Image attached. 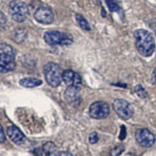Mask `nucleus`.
<instances>
[{
  "mask_svg": "<svg viewBox=\"0 0 156 156\" xmlns=\"http://www.w3.org/2000/svg\"><path fill=\"white\" fill-rule=\"evenodd\" d=\"M63 70L59 64L48 63L44 66V74L46 81L53 87H58L63 81Z\"/></svg>",
  "mask_w": 156,
  "mask_h": 156,
  "instance_id": "obj_3",
  "label": "nucleus"
},
{
  "mask_svg": "<svg viewBox=\"0 0 156 156\" xmlns=\"http://www.w3.org/2000/svg\"><path fill=\"white\" fill-rule=\"evenodd\" d=\"M151 80H152V82L156 85V67L155 68L153 71V74H152V77H151Z\"/></svg>",
  "mask_w": 156,
  "mask_h": 156,
  "instance_id": "obj_24",
  "label": "nucleus"
},
{
  "mask_svg": "<svg viewBox=\"0 0 156 156\" xmlns=\"http://www.w3.org/2000/svg\"><path fill=\"white\" fill-rule=\"evenodd\" d=\"M26 37H27V31L25 30L22 29V28L16 29L15 31L13 32V38L16 43L23 42L24 40L26 39Z\"/></svg>",
  "mask_w": 156,
  "mask_h": 156,
  "instance_id": "obj_14",
  "label": "nucleus"
},
{
  "mask_svg": "<svg viewBox=\"0 0 156 156\" xmlns=\"http://www.w3.org/2000/svg\"><path fill=\"white\" fill-rule=\"evenodd\" d=\"M63 80L68 87H79L82 84V78L78 73L71 69H66L63 72Z\"/></svg>",
  "mask_w": 156,
  "mask_h": 156,
  "instance_id": "obj_10",
  "label": "nucleus"
},
{
  "mask_svg": "<svg viewBox=\"0 0 156 156\" xmlns=\"http://www.w3.org/2000/svg\"><path fill=\"white\" fill-rule=\"evenodd\" d=\"M56 150V146L54 144V143L48 141L43 145V151L45 154L46 156H50L54 151Z\"/></svg>",
  "mask_w": 156,
  "mask_h": 156,
  "instance_id": "obj_16",
  "label": "nucleus"
},
{
  "mask_svg": "<svg viewBox=\"0 0 156 156\" xmlns=\"http://www.w3.org/2000/svg\"><path fill=\"white\" fill-rule=\"evenodd\" d=\"M65 98L66 102L70 105H76L80 101V94L79 87H69L65 92Z\"/></svg>",
  "mask_w": 156,
  "mask_h": 156,
  "instance_id": "obj_12",
  "label": "nucleus"
},
{
  "mask_svg": "<svg viewBox=\"0 0 156 156\" xmlns=\"http://www.w3.org/2000/svg\"><path fill=\"white\" fill-rule=\"evenodd\" d=\"M20 84L21 86L27 88H33V87H38L42 84V80L35 77H26L23 78L20 80Z\"/></svg>",
  "mask_w": 156,
  "mask_h": 156,
  "instance_id": "obj_13",
  "label": "nucleus"
},
{
  "mask_svg": "<svg viewBox=\"0 0 156 156\" xmlns=\"http://www.w3.org/2000/svg\"><path fill=\"white\" fill-rule=\"evenodd\" d=\"M7 134L13 143L16 144H22L26 141V137L21 130L16 126H10L7 129Z\"/></svg>",
  "mask_w": 156,
  "mask_h": 156,
  "instance_id": "obj_11",
  "label": "nucleus"
},
{
  "mask_svg": "<svg viewBox=\"0 0 156 156\" xmlns=\"http://www.w3.org/2000/svg\"><path fill=\"white\" fill-rule=\"evenodd\" d=\"M76 20H77V22L79 24V26L83 30H84V31H90V24H89L88 21L84 18V16H83V15L80 14V13H77L76 14Z\"/></svg>",
  "mask_w": 156,
  "mask_h": 156,
  "instance_id": "obj_15",
  "label": "nucleus"
},
{
  "mask_svg": "<svg viewBox=\"0 0 156 156\" xmlns=\"http://www.w3.org/2000/svg\"><path fill=\"white\" fill-rule=\"evenodd\" d=\"M136 47L141 56L148 57L151 56L155 49V42L153 35L148 31L138 29L134 31Z\"/></svg>",
  "mask_w": 156,
  "mask_h": 156,
  "instance_id": "obj_1",
  "label": "nucleus"
},
{
  "mask_svg": "<svg viewBox=\"0 0 156 156\" xmlns=\"http://www.w3.org/2000/svg\"><path fill=\"white\" fill-rule=\"evenodd\" d=\"M0 21H1V24L3 25V24L6 23V18L4 16V14L3 13H1V17H0Z\"/></svg>",
  "mask_w": 156,
  "mask_h": 156,
  "instance_id": "obj_23",
  "label": "nucleus"
},
{
  "mask_svg": "<svg viewBox=\"0 0 156 156\" xmlns=\"http://www.w3.org/2000/svg\"><path fill=\"white\" fill-rule=\"evenodd\" d=\"M56 156H74V155H72L69 151H60L59 153L56 154Z\"/></svg>",
  "mask_w": 156,
  "mask_h": 156,
  "instance_id": "obj_21",
  "label": "nucleus"
},
{
  "mask_svg": "<svg viewBox=\"0 0 156 156\" xmlns=\"http://www.w3.org/2000/svg\"><path fill=\"white\" fill-rule=\"evenodd\" d=\"M98 141V135L96 132H92L89 135V142L91 144H95Z\"/></svg>",
  "mask_w": 156,
  "mask_h": 156,
  "instance_id": "obj_20",
  "label": "nucleus"
},
{
  "mask_svg": "<svg viewBox=\"0 0 156 156\" xmlns=\"http://www.w3.org/2000/svg\"><path fill=\"white\" fill-rule=\"evenodd\" d=\"M124 151V147L123 145L116 146L111 151V156H119L120 154Z\"/></svg>",
  "mask_w": 156,
  "mask_h": 156,
  "instance_id": "obj_19",
  "label": "nucleus"
},
{
  "mask_svg": "<svg viewBox=\"0 0 156 156\" xmlns=\"http://www.w3.org/2000/svg\"><path fill=\"white\" fill-rule=\"evenodd\" d=\"M106 5L108 6V8L111 12H118L119 11V4L116 2V0H106Z\"/></svg>",
  "mask_w": 156,
  "mask_h": 156,
  "instance_id": "obj_17",
  "label": "nucleus"
},
{
  "mask_svg": "<svg viewBox=\"0 0 156 156\" xmlns=\"http://www.w3.org/2000/svg\"><path fill=\"white\" fill-rule=\"evenodd\" d=\"M9 10L15 21L21 23L26 20L29 15V10L25 3L20 0H14L10 3Z\"/></svg>",
  "mask_w": 156,
  "mask_h": 156,
  "instance_id": "obj_5",
  "label": "nucleus"
},
{
  "mask_svg": "<svg viewBox=\"0 0 156 156\" xmlns=\"http://www.w3.org/2000/svg\"><path fill=\"white\" fill-rule=\"evenodd\" d=\"M44 39L49 45H69L74 42L71 35L53 30L45 32Z\"/></svg>",
  "mask_w": 156,
  "mask_h": 156,
  "instance_id": "obj_4",
  "label": "nucleus"
},
{
  "mask_svg": "<svg viewBox=\"0 0 156 156\" xmlns=\"http://www.w3.org/2000/svg\"><path fill=\"white\" fill-rule=\"evenodd\" d=\"M5 140V133H4V130H3V127H1V134H0V141L1 143H3Z\"/></svg>",
  "mask_w": 156,
  "mask_h": 156,
  "instance_id": "obj_22",
  "label": "nucleus"
},
{
  "mask_svg": "<svg viewBox=\"0 0 156 156\" xmlns=\"http://www.w3.org/2000/svg\"><path fill=\"white\" fill-rule=\"evenodd\" d=\"M114 111L118 115L119 118L123 120L130 119L134 115V108L127 101L121 98L115 99L112 104Z\"/></svg>",
  "mask_w": 156,
  "mask_h": 156,
  "instance_id": "obj_6",
  "label": "nucleus"
},
{
  "mask_svg": "<svg viewBox=\"0 0 156 156\" xmlns=\"http://www.w3.org/2000/svg\"><path fill=\"white\" fill-rule=\"evenodd\" d=\"M135 92L141 98H144L147 97V92L144 90V88L142 87L141 85H138V86L135 87Z\"/></svg>",
  "mask_w": 156,
  "mask_h": 156,
  "instance_id": "obj_18",
  "label": "nucleus"
},
{
  "mask_svg": "<svg viewBox=\"0 0 156 156\" xmlns=\"http://www.w3.org/2000/svg\"><path fill=\"white\" fill-rule=\"evenodd\" d=\"M15 50L6 43L0 44V71L2 73L11 71L15 69Z\"/></svg>",
  "mask_w": 156,
  "mask_h": 156,
  "instance_id": "obj_2",
  "label": "nucleus"
},
{
  "mask_svg": "<svg viewBox=\"0 0 156 156\" xmlns=\"http://www.w3.org/2000/svg\"><path fill=\"white\" fill-rule=\"evenodd\" d=\"M34 17L40 24H50L54 20V13L51 9L41 6L35 11Z\"/></svg>",
  "mask_w": 156,
  "mask_h": 156,
  "instance_id": "obj_9",
  "label": "nucleus"
},
{
  "mask_svg": "<svg viewBox=\"0 0 156 156\" xmlns=\"http://www.w3.org/2000/svg\"><path fill=\"white\" fill-rule=\"evenodd\" d=\"M110 113V107L106 102H96L89 108V115L93 119H103Z\"/></svg>",
  "mask_w": 156,
  "mask_h": 156,
  "instance_id": "obj_7",
  "label": "nucleus"
},
{
  "mask_svg": "<svg viewBox=\"0 0 156 156\" xmlns=\"http://www.w3.org/2000/svg\"><path fill=\"white\" fill-rule=\"evenodd\" d=\"M135 138L138 143L143 148H151L155 142V137L153 133L146 128H141L137 130Z\"/></svg>",
  "mask_w": 156,
  "mask_h": 156,
  "instance_id": "obj_8",
  "label": "nucleus"
}]
</instances>
